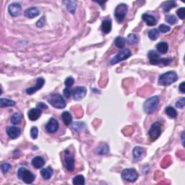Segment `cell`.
<instances>
[{
  "instance_id": "3",
  "label": "cell",
  "mask_w": 185,
  "mask_h": 185,
  "mask_svg": "<svg viewBox=\"0 0 185 185\" xmlns=\"http://www.w3.org/2000/svg\"><path fill=\"white\" fill-rule=\"evenodd\" d=\"M160 102L158 96H153L145 101L143 105V110L146 114H152L156 109L158 108V106Z\"/></svg>"
},
{
  "instance_id": "24",
  "label": "cell",
  "mask_w": 185,
  "mask_h": 185,
  "mask_svg": "<svg viewBox=\"0 0 185 185\" xmlns=\"http://www.w3.org/2000/svg\"><path fill=\"white\" fill-rule=\"evenodd\" d=\"M62 118L65 125L69 126L70 124H72V117L69 111H64L62 114Z\"/></svg>"
},
{
  "instance_id": "20",
  "label": "cell",
  "mask_w": 185,
  "mask_h": 185,
  "mask_svg": "<svg viewBox=\"0 0 185 185\" xmlns=\"http://www.w3.org/2000/svg\"><path fill=\"white\" fill-rule=\"evenodd\" d=\"M111 26H112L111 20H109V19H105L101 24V30L103 33H104L105 34L110 33L111 31Z\"/></svg>"
},
{
  "instance_id": "40",
  "label": "cell",
  "mask_w": 185,
  "mask_h": 185,
  "mask_svg": "<svg viewBox=\"0 0 185 185\" xmlns=\"http://www.w3.org/2000/svg\"><path fill=\"white\" fill-rule=\"evenodd\" d=\"M176 14H177L178 17L181 19V20H184L185 16V8L184 7L179 8V9L176 11Z\"/></svg>"
},
{
  "instance_id": "38",
  "label": "cell",
  "mask_w": 185,
  "mask_h": 185,
  "mask_svg": "<svg viewBox=\"0 0 185 185\" xmlns=\"http://www.w3.org/2000/svg\"><path fill=\"white\" fill-rule=\"evenodd\" d=\"M38 130L37 127H32L31 129V137L32 139L35 140L38 137Z\"/></svg>"
},
{
  "instance_id": "39",
  "label": "cell",
  "mask_w": 185,
  "mask_h": 185,
  "mask_svg": "<svg viewBox=\"0 0 185 185\" xmlns=\"http://www.w3.org/2000/svg\"><path fill=\"white\" fill-rule=\"evenodd\" d=\"M75 83V80L72 77H68L64 81V85H66L67 88H70L73 85V84Z\"/></svg>"
},
{
  "instance_id": "33",
  "label": "cell",
  "mask_w": 185,
  "mask_h": 185,
  "mask_svg": "<svg viewBox=\"0 0 185 185\" xmlns=\"http://www.w3.org/2000/svg\"><path fill=\"white\" fill-rule=\"evenodd\" d=\"M159 32L158 30L156 28H153L148 31V37L150 40L156 41L158 38Z\"/></svg>"
},
{
  "instance_id": "41",
  "label": "cell",
  "mask_w": 185,
  "mask_h": 185,
  "mask_svg": "<svg viewBox=\"0 0 185 185\" xmlns=\"http://www.w3.org/2000/svg\"><path fill=\"white\" fill-rule=\"evenodd\" d=\"M170 29H171L170 28V27L165 24L160 25L158 27V30L163 33H167V32H169L170 31Z\"/></svg>"
},
{
  "instance_id": "27",
  "label": "cell",
  "mask_w": 185,
  "mask_h": 185,
  "mask_svg": "<svg viewBox=\"0 0 185 185\" xmlns=\"http://www.w3.org/2000/svg\"><path fill=\"white\" fill-rule=\"evenodd\" d=\"M64 3L65 4L67 10L71 14H74L75 12V10H76V8H77V5H76V3H75V2L66 1V2H64Z\"/></svg>"
},
{
  "instance_id": "10",
  "label": "cell",
  "mask_w": 185,
  "mask_h": 185,
  "mask_svg": "<svg viewBox=\"0 0 185 185\" xmlns=\"http://www.w3.org/2000/svg\"><path fill=\"white\" fill-rule=\"evenodd\" d=\"M161 134V124L159 122H155L150 127L148 131V135L152 141L158 139Z\"/></svg>"
},
{
  "instance_id": "35",
  "label": "cell",
  "mask_w": 185,
  "mask_h": 185,
  "mask_svg": "<svg viewBox=\"0 0 185 185\" xmlns=\"http://www.w3.org/2000/svg\"><path fill=\"white\" fill-rule=\"evenodd\" d=\"M72 127L75 131H82L85 127V124L83 122H74L72 124Z\"/></svg>"
},
{
  "instance_id": "16",
  "label": "cell",
  "mask_w": 185,
  "mask_h": 185,
  "mask_svg": "<svg viewBox=\"0 0 185 185\" xmlns=\"http://www.w3.org/2000/svg\"><path fill=\"white\" fill-rule=\"evenodd\" d=\"M42 113V110L39 108H33L30 109L28 112V116L29 119L31 121H36L38 118L41 117Z\"/></svg>"
},
{
  "instance_id": "15",
  "label": "cell",
  "mask_w": 185,
  "mask_h": 185,
  "mask_svg": "<svg viewBox=\"0 0 185 185\" xmlns=\"http://www.w3.org/2000/svg\"><path fill=\"white\" fill-rule=\"evenodd\" d=\"M7 133L11 139H16L20 137L21 130L18 127H8L7 128Z\"/></svg>"
},
{
  "instance_id": "17",
  "label": "cell",
  "mask_w": 185,
  "mask_h": 185,
  "mask_svg": "<svg viewBox=\"0 0 185 185\" xmlns=\"http://www.w3.org/2000/svg\"><path fill=\"white\" fill-rule=\"evenodd\" d=\"M144 153H145V150H144V148L142 147H139V146L135 147L134 149H133L132 151L133 158H134V161L135 162L140 161L142 158L143 157Z\"/></svg>"
},
{
  "instance_id": "4",
  "label": "cell",
  "mask_w": 185,
  "mask_h": 185,
  "mask_svg": "<svg viewBox=\"0 0 185 185\" xmlns=\"http://www.w3.org/2000/svg\"><path fill=\"white\" fill-rule=\"evenodd\" d=\"M18 176L19 179L24 182L25 184H31L36 178V176L25 167H20L18 169Z\"/></svg>"
},
{
  "instance_id": "9",
  "label": "cell",
  "mask_w": 185,
  "mask_h": 185,
  "mask_svg": "<svg viewBox=\"0 0 185 185\" xmlns=\"http://www.w3.org/2000/svg\"><path fill=\"white\" fill-rule=\"evenodd\" d=\"M131 55H132V53H131L130 49H123L111 60V65H114V64L119 63L120 62L127 59L129 57H131Z\"/></svg>"
},
{
  "instance_id": "11",
  "label": "cell",
  "mask_w": 185,
  "mask_h": 185,
  "mask_svg": "<svg viewBox=\"0 0 185 185\" xmlns=\"http://www.w3.org/2000/svg\"><path fill=\"white\" fill-rule=\"evenodd\" d=\"M73 98L75 101H80L86 96L87 89L83 86H77L73 90Z\"/></svg>"
},
{
  "instance_id": "43",
  "label": "cell",
  "mask_w": 185,
  "mask_h": 185,
  "mask_svg": "<svg viewBox=\"0 0 185 185\" xmlns=\"http://www.w3.org/2000/svg\"><path fill=\"white\" fill-rule=\"evenodd\" d=\"M45 24H46V18H45L44 16H43L42 18H41L39 20L37 21V23H36V25H37L38 28L44 27Z\"/></svg>"
},
{
  "instance_id": "28",
  "label": "cell",
  "mask_w": 185,
  "mask_h": 185,
  "mask_svg": "<svg viewBox=\"0 0 185 185\" xmlns=\"http://www.w3.org/2000/svg\"><path fill=\"white\" fill-rule=\"evenodd\" d=\"M176 7V4L175 2L174 1H169V2H166L163 4L162 5V8L163 10V11L165 12H169L170 10H171L172 8H174Z\"/></svg>"
},
{
  "instance_id": "23",
  "label": "cell",
  "mask_w": 185,
  "mask_h": 185,
  "mask_svg": "<svg viewBox=\"0 0 185 185\" xmlns=\"http://www.w3.org/2000/svg\"><path fill=\"white\" fill-rule=\"evenodd\" d=\"M156 48L158 52L163 54H165L167 53L168 50H169V45H168L166 42L161 41L159 42L158 44L156 45Z\"/></svg>"
},
{
  "instance_id": "14",
  "label": "cell",
  "mask_w": 185,
  "mask_h": 185,
  "mask_svg": "<svg viewBox=\"0 0 185 185\" xmlns=\"http://www.w3.org/2000/svg\"><path fill=\"white\" fill-rule=\"evenodd\" d=\"M21 5L19 3L15 2L10 5L8 7V12L10 15L12 17H17L20 14L21 12Z\"/></svg>"
},
{
  "instance_id": "44",
  "label": "cell",
  "mask_w": 185,
  "mask_h": 185,
  "mask_svg": "<svg viewBox=\"0 0 185 185\" xmlns=\"http://www.w3.org/2000/svg\"><path fill=\"white\" fill-rule=\"evenodd\" d=\"M63 94H64V96L66 98H70V97L71 96V94H72V91L69 89V88H66L65 89H64L63 90Z\"/></svg>"
},
{
  "instance_id": "13",
  "label": "cell",
  "mask_w": 185,
  "mask_h": 185,
  "mask_svg": "<svg viewBox=\"0 0 185 185\" xmlns=\"http://www.w3.org/2000/svg\"><path fill=\"white\" fill-rule=\"evenodd\" d=\"M46 132L48 133H50V134H53V133H55L58 130V128H59V123H58V121L54 118H51L49 120L48 123L46 124Z\"/></svg>"
},
{
  "instance_id": "7",
  "label": "cell",
  "mask_w": 185,
  "mask_h": 185,
  "mask_svg": "<svg viewBox=\"0 0 185 185\" xmlns=\"http://www.w3.org/2000/svg\"><path fill=\"white\" fill-rule=\"evenodd\" d=\"M128 12V6L126 4L122 3L116 7L114 12L115 18L118 23H122L124 20Z\"/></svg>"
},
{
  "instance_id": "22",
  "label": "cell",
  "mask_w": 185,
  "mask_h": 185,
  "mask_svg": "<svg viewBox=\"0 0 185 185\" xmlns=\"http://www.w3.org/2000/svg\"><path fill=\"white\" fill-rule=\"evenodd\" d=\"M142 18L148 26H153V25L156 24V18L153 15H148L147 13L143 14V16H142Z\"/></svg>"
},
{
  "instance_id": "32",
  "label": "cell",
  "mask_w": 185,
  "mask_h": 185,
  "mask_svg": "<svg viewBox=\"0 0 185 185\" xmlns=\"http://www.w3.org/2000/svg\"><path fill=\"white\" fill-rule=\"evenodd\" d=\"M72 183L73 184L75 185H84L85 184V178L83 175H77L73 178Z\"/></svg>"
},
{
  "instance_id": "2",
  "label": "cell",
  "mask_w": 185,
  "mask_h": 185,
  "mask_svg": "<svg viewBox=\"0 0 185 185\" xmlns=\"http://www.w3.org/2000/svg\"><path fill=\"white\" fill-rule=\"evenodd\" d=\"M178 80V75L174 71H169L160 75L158 78L159 85L163 86H168L175 83Z\"/></svg>"
},
{
  "instance_id": "34",
  "label": "cell",
  "mask_w": 185,
  "mask_h": 185,
  "mask_svg": "<svg viewBox=\"0 0 185 185\" xmlns=\"http://www.w3.org/2000/svg\"><path fill=\"white\" fill-rule=\"evenodd\" d=\"M138 37H137V36L135 35V34L131 33L127 37V43L130 45L137 44V43H138Z\"/></svg>"
},
{
  "instance_id": "30",
  "label": "cell",
  "mask_w": 185,
  "mask_h": 185,
  "mask_svg": "<svg viewBox=\"0 0 185 185\" xmlns=\"http://www.w3.org/2000/svg\"><path fill=\"white\" fill-rule=\"evenodd\" d=\"M126 44V40L124 37H122V36H117V38H115L114 40V44L119 49H122L124 48V46H125Z\"/></svg>"
},
{
  "instance_id": "29",
  "label": "cell",
  "mask_w": 185,
  "mask_h": 185,
  "mask_svg": "<svg viewBox=\"0 0 185 185\" xmlns=\"http://www.w3.org/2000/svg\"><path fill=\"white\" fill-rule=\"evenodd\" d=\"M109 150V145L106 143H101L97 148V153L99 155H105L108 153Z\"/></svg>"
},
{
  "instance_id": "25",
  "label": "cell",
  "mask_w": 185,
  "mask_h": 185,
  "mask_svg": "<svg viewBox=\"0 0 185 185\" xmlns=\"http://www.w3.org/2000/svg\"><path fill=\"white\" fill-rule=\"evenodd\" d=\"M165 113L168 117L171 118V119H175L178 115L177 111H176V109L171 106L166 107L165 109Z\"/></svg>"
},
{
  "instance_id": "36",
  "label": "cell",
  "mask_w": 185,
  "mask_h": 185,
  "mask_svg": "<svg viewBox=\"0 0 185 185\" xmlns=\"http://www.w3.org/2000/svg\"><path fill=\"white\" fill-rule=\"evenodd\" d=\"M165 20L168 23H169V24L171 25L176 24V22H177V19H176V17L173 15H167L166 16Z\"/></svg>"
},
{
  "instance_id": "5",
  "label": "cell",
  "mask_w": 185,
  "mask_h": 185,
  "mask_svg": "<svg viewBox=\"0 0 185 185\" xmlns=\"http://www.w3.org/2000/svg\"><path fill=\"white\" fill-rule=\"evenodd\" d=\"M48 101L56 109H64L66 106L65 101L59 93L50 94L48 97Z\"/></svg>"
},
{
  "instance_id": "46",
  "label": "cell",
  "mask_w": 185,
  "mask_h": 185,
  "mask_svg": "<svg viewBox=\"0 0 185 185\" xmlns=\"http://www.w3.org/2000/svg\"><path fill=\"white\" fill-rule=\"evenodd\" d=\"M184 85H185V83L184 82H182V83L179 85V90L182 92V93H184V92H185Z\"/></svg>"
},
{
  "instance_id": "47",
  "label": "cell",
  "mask_w": 185,
  "mask_h": 185,
  "mask_svg": "<svg viewBox=\"0 0 185 185\" xmlns=\"http://www.w3.org/2000/svg\"><path fill=\"white\" fill-rule=\"evenodd\" d=\"M184 132H182V145H183V146H184Z\"/></svg>"
},
{
  "instance_id": "1",
  "label": "cell",
  "mask_w": 185,
  "mask_h": 185,
  "mask_svg": "<svg viewBox=\"0 0 185 185\" xmlns=\"http://www.w3.org/2000/svg\"><path fill=\"white\" fill-rule=\"evenodd\" d=\"M148 57L150 60V63L153 65L169 66L173 62L172 58H161L158 52L154 50H151L148 52Z\"/></svg>"
},
{
  "instance_id": "12",
  "label": "cell",
  "mask_w": 185,
  "mask_h": 185,
  "mask_svg": "<svg viewBox=\"0 0 185 185\" xmlns=\"http://www.w3.org/2000/svg\"><path fill=\"white\" fill-rule=\"evenodd\" d=\"M45 84V80L43 77H38L36 80V85L33 86V87L28 88L26 89V92L28 95H33L36 91L41 89L43 86Z\"/></svg>"
},
{
  "instance_id": "18",
  "label": "cell",
  "mask_w": 185,
  "mask_h": 185,
  "mask_svg": "<svg viewBox=\"0 0 185 185\" xmlns=\"http://www.w3.org/2000/svg\"><path fill=\"white\" fill-rule=\"evenodd\" d=\"M25 17L28 18H33L40 15V10L37 7H30L24 12Z\"/></svg>"
},
{
  "instance_id": "45",
  "label": "cell",
  "mask_w": 185,
  "mask_h": 185,
  "mask_svg": "<svg viewBox=\"0 0 185 185\" xmlns=\"http://www.w3.org/2000/svg\"><path fill=\"white\" fill-rule=\"evenodd\" d=\"M37 108H39V109H41L42 110V109H47V108H48V106H47L46 104H45L44 103L41 102V103H38Z\"/></svg>"
},
{
  "instance_id": "42",
  "label": "cell",
  "mask_w": 185,
  "mask_h": 185,
  "mask_svg": "<svg viewBox=\"0 0 185 185\" xmlns=\"http://www.w3.org/2000/svg\"><path fill=\"white\" fill-rule=\"evenodd\" d=\"M185 105V98H181L179 99L176 103V106L179 109H182L184 106Z\"/></svg>"
},
{
  "instance_id": "19",
  "label": "cell",
  "mask_w": 185,
  "mask_h": 185,
  "mask_svg": "<svg viewBox=\"0 0 185 185\" xmlns=\"http://www.w3.org/2000/svg\"><path fill=\"white\" fill-rule=\"evenodd\" d=\"M32 165L36 169H41L45 164V160L41 156H36L32 160Z\"/></svg>"
},
{
  "instance_id": "6",
  "label": "cell",
  "mask_w": 185,
  "mask_h": 185,
  "mask_svg": "<svg viewBox=\"0 0 185 185\" xmlns=\"http://www.w3.org/2000/svg\"><path fill=\"white\" fill-rule=\"evenodd\" d=\"M75 156L69 150H64L63 163L64 166L69 171H73L75 169Z\"/></svg>"
},
{
  "instance_id": "8",
  "label": "cell",
  "mask_w": 185,
  "mask_h": 185,
  "mask_svg": "<svg viewBox=\"0 0 185 185\" xmlns=\"http://www.w3.org/2000/svg\"><path fill=\"white\" fill-rule=\"evenodd\" d=\"M122 178L130 182H135L138 179V173L135 169H126L122 171Z\"/></svg>"
},
{
  "instance_id": "31",
  "label": "cell",
  "mask_w": 185,
  "mask_h": 185,
  "mask_svg": "<svg viewBox=\"0 0 185 185\" xmlns=\"http://www.w3.org/2000/svg\"><path fill=\"white\" fill-rule=\"evenodd\" d=\"M23 118V115L21 114L20 113H15L11 117V122L14 125H17V124H20L21 120H22Z\"/></svg>"
},
{
  "instance_id": "37",
  "label": "cell",
  "mask_w": 185,
  "mask_h": 185,
  "mask_svg": "<svg viewBox=\"0 0 185 185\" xmlns=\"http://www.w3.org/2000/svg\"><path fill=\"white\" fill-rule=\"evenodd\" d=\"M12 166L9 163H4L1 165V170L4 174H7L11 169Z\"/></svg>"
},
{
  "instance_id": "21",
  "label": "cell",
  "mask_w": 185,
  "mask_h": 185,
  "mask_svg": "<svg viewBox=\"0 0 185 185\" xmlns=\"http://www.w3.org/2000/svg\"><path fill=\"white\" fill-rule=\"evenodd\" d=\"M53 169L51 166H48L47 168H44L41 170V175L44 179L48 180L51 179L53 175Z\"/></svg>"
},
{
  "instance_id": "26",
  "label": "cell",
  "mask_w": 185,
  "mask_h": 185,
  "mask_svg": "<svg viewBox=\"0 0 185 185\" xmlns=\"http://www.w3.org/2000/svg\"><path fill=\"white\" fill-rule=\"evenodd\" d=\"M16 103L14 101H12L8 98H0V106L2 107H8V106H15Z\"/></svg>"
}]
</instances>
